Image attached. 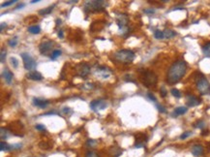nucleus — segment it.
<instances>
[{
    "label": "nucleus",
    "mask_w": 210,
    "mask_h": 157,
    "mask_svg": "<svg viewBox=\"0 0 210 157\" xmlns=\"http://www.w3.org/2000/svg\"><path fill=\"white\" fill-rule=\"evenodd\" d=\"M187 71V63L184 60L173 62L167 73V82L169 85H175L185 76Z\"/></svg>",
    "instance_id": "nucleus-1"
},
{
    "label": "nucleus",
    "mask_w": 210,
    "mask_h": 157,
    "mask_svg": "<svg viewBox=\"0 0 210 157\" xmlns=\"http://www.w3.org/2000/svg\"><path fill=\"white\" fill-rule=\"evenodd\" d=\"M196 85L198 92L201 95H208V94H210V83L205 78V76L201 72H197L196 74Z\"/></svg>",
    "instance_id": "nucleus-2"
},
{
    "label": "nucleus",
    "mask_w": 210,
    "mask_h": 157,
    "mask_svg": "<svg viewBox=\"0 0 210 157\" xmlns=\"http://www.w3.org/2000/svg\"><path fill=\"white\" fill-rule=\"evenodd\" d=\"M135 52L130 50H120L114 54V59L121 63H131L135 59Z\"/></svg>",
    "instance_id": "nucleus-3"
},
{
    "label": "nucleus",
    "mask_w": 210,
    "mask_h": 157,
    "mask_svg": "<svg viewBox=\"0 0 210 157\" xmlns=\"http://www.w3.org/2000/svg\"><path fill=\"white\" fill-rule=\"evenodd\" d=\"M157 81H158V78H157V76L154 72L144 70L141 73V82L145 86H154L156 85Z\"/></svg>",
    "instance_id": "nucleus-4"
},
{
    "label": "nucleus",
    "mask_w": 210,
    "mask_h": 157,
    "mask_svg": "<svg viewBox=\"0 0 210 157\" xmlns=\"http://www.w3.org/2000/svg\"><path fill=\"white\" fill-rule=\"evenodd\" d=\"M107 6V3L102 0H93V1H86L84 4L85 12H98L102 11Z\"/></svg>",
    "instance_id": "nucleus-5"
},
{
    "label": "nucleus",
    "mask_w": 210,
    "mask_h": 157,
    "mask_svg": "<svg viewBox=\"0 0 210 157\" xmlns=\"http://www.w3.org/2000/svg\"><path fill=\"white\" fill-rule=\"evenodd\" d=\"M20 56H22V58L23 60V63H24V68L26 70L28 71H32L34 70L36 68V61L35 59L33 58L32 56H31L29 54H27V52H22V54H20Z\"/></svg>",
    "instance_id": "nucleus-6"
},
{
    "label": "nucleus",
    "mask_w": 210,
    "mask_h": 157,
    "mask_svg": "<svg viewBox=\"0 0 210 157\" xmlns=\"http://www.w3.org/2000/svg\"><path fill=\"white\" fill-rule=\"evenodd\" d=\"M107 107H108V104L104 100H93L90 103V108L95 112L103 111V110H105Z\"/></svg>",
    "instance_id": "nucleus-7"
},
{
    "label": "nucleus",
    "mask_w": 210,
    "mask_h": 157,
    "mask_svg": "<svg viewBox=\"0 0 210 157\" xmlns=\"http://www.w3.org/2000/svg\"><path fill=\"white\" fill-rule=\"evenodd\" d=\"M52 46H53V42H52V41H43L39 45L40 52H41V54H46L51 50Z\"/></svg>",
    "instance_id": "nucleus-8"
},
{
    "label": "nucleus",
    "mask_w": 210,
    "mask_h": 157,
    "mask_svg": "<svg viewBox=\"0 0 210 157\" xmlns=\"http://www.w3.org/2000/svg\"><path fill=\"white\" fill-rule=\"evenodd\" d=\"M76 70L77 72V75H80L81 77H86L89 73H90V67L87 64H78L76 68Z\"/></svg>",
    "instance_id": "nucleus-9"
},
{
    "label": "nucleus",
    "mask_w": 210,
    "mask_h": 157,
    "mask_svg": "<svg viewBox=\"0 0 210 157\" xmlns=\"http://www.w3.org/2000/svg\"><path fill=\"white\" fill-rule=\"evenodd\" d=\"M201 100L195 95H187L186 97V104L189 107H196L201 104Z\"/></svg>",
    "instance_id": "nucleus-10"
},
{
    "label": "nucleus",
    "mask_w": 210,
    "mask_h": 157,
    "mask_svg": "<svg viewBox=\"0 0 210 157\" xmlns=\"http://www.w3.org/2000/svg\"><path fill=\"white\" fill-rule=\"evenodd\" d=\"M191 152L194 156H196V157H199V156H201L204 152V148H203V146L201 145H195L191 149Z\"/></svg>",
    "instance_id": "nucleus-11"
},
{
    "label": "nucleus",
    "mask_w": 210,
    "mask_h": 157,
    "mask_svg": "<svg viewBox=\"0 0 210 157\" xmlns=\"http://www.w3.org/2000/svg\"><path fill=\"white\" fill-rule=\"evenodd\" d=\"M26 78H29V80H32V81H41L43 80V76L40 72L38 71H31L29 72L27 75H26Z\"/></svg>",
    "instance_id": "nucleus-12"
},
{
    "label": "nucleus",
    "mask_w": 210,
    "mask_h": 157,
    "mask_svg": "<svg viewBox=\"0 0 210 157\" xmlns=\"http://www.w3.org/2000/svg\"><path fill=\"white\" fill-rule=\"evenodd\" d=\"M33 104L35 105L36 107L44 109L50 104V101L49 100H45V99H42V98H34L33 99Z\"/></svg>",
    "instance_id": "nucleus-13"
},
{
    "label": "nucleus",
    "mask_w": 210,
    "mask_h": 157,
    "mask_svg": "<svg viewBox=\"0 0 210 157\" xmlns=\"http://www.w3.org/2000/svg\"><path fill=\"white\" fill-rule=\"evenodd\" d=\"M97 74L101 75L103 78H106L109 76V74H111V71H109L107 67H99L97 70Z\"/></svg>",
    "instance_id": "nucleus-14"
},
{
    "label": "nucleus",
    "mask_w": 210,
    "mask_h": 157,
    "mask_svg": "<svg viewBox=\"0 0 210 157\" xmlns=\"http://www.w3.org/2000/svg\"><path fill=\"white\" fill-rule=\"evenodd\" d=\"M3 78H4V80L6 81L7 83H11L12 81H13V73L8 70V69H5L3 71V74H2Z\"/></svg>",
    "instance_id": "nucleus-15"
},
{
    "label": "nucleus",
    "mask_w": 210,
    "mask_h": 157,
    "mask_svg": "<svg viewBox=\"0 0 210 157\" xmlns=\"http://www.w3.org/2000/svg\"><path fill=\"white\" fill-rule=\"evenodd\" d=\"M188 111V109L186 107H178L174 110V112L172 113V117H177V116H182L185 114Z\"/></svg>",
    "instance_id": "nucleus-16"
},
{
    "label": "nucleus",
    "mask_w": 210,
    "mask_h": 157,
    "mask_svg": "<svg viewBox=\"0 0 210 157\" xmlns=\"http://www.w3.org/2000/svg\"><path fill=\"white\" fill-rule=\"evenodd\" d=\"M176 35H177V33L175 32V31L171 30V29L164 30V36H165V38H167V39H171L173 37H175Z\"/></svg>",
    "instance_id": "nucleus-17"
},
{
    "label": "nucleus",
    "mask_w": 210,
    "mask_h": 157,
    "mask_svg": "<svg viewBox=\"0 0 210 157\" xmlns=\"http://www.w3.org/2000/svg\"><path fill=\"white\" fill-rule=\"evenodd\" d=\"M41 31V27L39 25H31L28 27V32L32 34H38Z\"/></svg>",
    "instance_id": "nucleus-18"
},
{
    "label": "nucleus",
    "mask_w": 210,
    "mask_h": 157,
    "mask_svg": "<svg viewBox=\"0 0 210 157\" xmlns=\"http://www.w3.org/2000/svg\"><path fill=\"white\" fill-rule=\"evenodd\" d=\"M0 131H1V139H2L3 141H4V140H7V139L10 137V134H11V133H10L6 128L1 127Z\"/></svg>",
    "instance_id": "nucleus-19"
},
{
    "label": "nucleus",
    "mask_w": 210,
    "mask_h": 157,
    "mask_svg": "<svg viewBox=\"0 0 210 157\" xmlns=\"http://www.w3.org/2000/svg\"><path fill=\"white\" fill-rule=\"evenodd\" d=\"M0 150H1V151H8V150H11V145H8L7 143H5L4 141H2V142L0 143Z\"/></svg>",
    "instance_id": "nucleus-20"
},
{
    "label": "nucleus",
    "mask_w": 210,
    "mask_h": 157,
    "mask_svg": "<svg viewBox=\"0 0 210 157\" xmlns=\"http://www.w3.org/2000/svg\"><path fill=\"white\" fill-rule=\"evenodd\" d=\"M202 52L206 56H210V42H208L202 47Z\"/></svg>",
    "instance_id": "nucleus-21"
},
{
    "label": "nucleus",
    "mask_w": 210,
    "mask_h": 157,
    "mask_svg": "<svg viewBox=\"0 0 210 157\" xmlns=\"http://www.w3.org/2000/svg\"><path fill=\"white\" fill-rule=\"evenodd\" d=\"M194 127H195V128H199V129H203L204 127H205V122H204V120L199 119V120H198V121L195 124H194Z\"/></svg>",
    "instance_id": "nucleus-22"
},
{
    "label": "nucleus",
    "mask_w": 210,
    "mask_h": 157,
    "mask_svg": "<svg viewBox=\"0 0 210 157\" xmlns=\"http://www.w3.org/2000/svg\"><path fill=\"white\" fill-rule=\"evenodd\" d=\"M154 37L156 39H158V40H161L163 38H165V36H164V31H162V30H159V29H157L155 32H154Z\"/></svg>",
    "instance_id": "nucleus-23"
},
{
    "label": "nucleus",
    "mask_w": 210,
    "mask_h": 157,
    "mask_svg": "<svg viewBox=\"0 0 210 157\" xmlns=\"http://www.w3.org/2000/svg\"><path fill=\"white\" fill-rule=\"evenodd\" d=\"M53 7H54V5H52V6H50V7L46 8V9L41 10V11H40L39 13H40V15H48V14L51 13V11H52V9H53Z\"/></svg>",
    "instance_id": "nucleus-24"
},
{
    "label": "nucleus",
    "mask_w": 210,
    "mask_h": 157,
    "mask_svg": "<svg viewBox=\"0 0 210 157\" xmlns=\"http://www.w3.org/2000/svg\"><path fill=\"white\" fill-rule=\"evenodd\" d=\"M86 145L88 146V148H95V146L97 145V142L95 140L89 139L86 141Z\"/></svg>",
    "instance_id": "nucleus-25"
},
{
    "label": "nucleus",
    "mask_w": 210,
    "mask_h": 157,
    "mask_svg": "<svg viewBox=\"0 0 210 157\" xmlns=\"http://www.w3.org/2000/svg\"><path fill=\"white\" fill-rule=\"evenodd\" d=\"M8 44H9L10 47H12V48H15V47L18 45V38H17V37H14V38H12V39H10V40L8 41Z\"/></svg>",
    "instance_id": "nucleus-26"
},
{
    "label": "nucleus",
    "mask_w": 210,
    "mask_h": 157,
    "mask_svg": "<svg viewBox=\"0 0 210 157\" xmlns=\"http://www.w3.org/2000/svg\"><path fill=\"white\" fill-rule=\"evenodd\" d=\"M60 54H61V51H60V50H54L53 51L51 52L50 58H51V59H55V58H57V57H58Z\"/></svg>",
    "instance_id": "nucleus-27"
},
{
    "label": "nucleus",
    "mask_w": 210,
    "mask_h": 157,
    "mask_svg": "<svg viewBox=\"0 0 210 157\" xmlns=\"http://www.w3.org/2000/svg\"><path fill=\"white\" fill-rule=\"evenodd\" d=\"M171 94L174 97H176V98H180L181 97V93H180V91L178 90V89H176V88H172L171 89Z\"/></svg>",
    "instance_id": "nucleus-28"
},
{
    "label": "nucleus",
    "mask_w": 210,
    "mask_h": 157,
    "mask_svg": "<svg viewBox=\"0 0 210 157\" xmlns=\"http://www.w3.org/2000/svg\"><path fill=\"white\" fill-rule=\"evenodd\" d=\"M10 63H11L14 66V68H18V66H19V60L15 58V57H11V58H10Z\"/></svg>",
    "instance_id": "nucleus-29"
},
{
    "label": "nucleus",
    "mask_w": 210,
    "mask_h": 157,
    "mask_svg": "<svg viewBox=\"0 0 210 157\" xmlns=\"http://www.w3.org/2000/svg\"><path fill=\"white\" fill-rule=\"evenodd\" d=\"M191 135H192L191 131H186V132H184V133H183V134L180 136V139H181V140H185V139H187V138L190 137Z\"/></svg>",
    "instance_id": "nucleus-30"
},
{
    "label": "nucleus",
    "mask_w": 210,
    "mask_h": 157,
    "mask_svg": "<svg viewBox=\"0 0 210 157\" xmlns=\"http://www.w3.org/2000/svg\"><path fill=\"white\" fill-rule=\"evenodd\" d=\"M17 2V0H10V1H5L4 3L1 4V7H7V6H10V5H13L14 3Z\"/></svg>",
    "instance_id": "nucleus-31"
},
{
    "label": "nucleus",
    "mask_w": 210,
    "mask_h": 157,
    "mask_svg": "<svg viewBox=\"0 0 210 157\" xmlns=\"http://www.w3.org/2000/svg\"><path fill=\"white\" fill-rule=\"evenodd\" d=\"M85 157H98V154L95 152V151L89 150V151H87V153H86Z\"/></svg>",
    "instance_id": "nucleus-32"
},
{
    "label": "nucleus",
    "mask_w": 210,
    "mask_h": 157,
    "mask_svg": "<svg viewBox=\"0 0 210 157\" xmlns=\"http://www.w3.org/2000/svg\"><path fill=\"white\" fill-rule=\"evenodd\" d=\"M160 93H161V96H162V97H166L167 94V89H166L165 87H161Z\"/></svg>",
    "instance_id": "nucleus-33"
},
{
    "label": "nucleus",
    "mask_w": 210,
    "mask_h": 157,
    "mask_svg": "<svg viewBox=\"0 0 210 157\" xmlns=\"http://www.w3.org/2000/svg\"><path fill=\"white\" fill-rule=\"evenodd\" d=\"M22 146V145L20 144V143H19V144H15V145H11V149H19V148H20Z\"/></svg>",
    "instance_id": "nucleus-34"
},
{
    "label": "nucleus",
    "mask_w": 210,
    "mask_h": 157,
    "mask_svg": "<svg viewBox=\"0 0 210 157\" xmlns=\"http://www.w3.org/2000/svg\"><path fill=\"white\" fill-rule=\"evenodd\" d=\"M35 128L37 129L38 131H45V130H46L45 125H43V124H37V125L35 126Z\"/></svg>",
    "instance_id": "nucleus-35"
},
{
    "label": "nucleus",
    "mask_w": 210,
    "mask_h": 157,
    "mask_svg": "<svg viewBox=\"0 0 210 157\" xmlns=\"http://www.w3.org/2000/svg\"><path fill=\"white\" fill-rule=\"evenodd\" d=\"M147 96H148V98L150 99L151 101H153V102H156V101H157V99H156V97L154 96V94H153V93L148 92V93H147Z\"/></svg>",
    "instance_id": "nucleus-36"
},
{
    "label": "nucleus",
    "mask_w": 210,
    "mask_h": 157,
    "mask_svg": "<svg viewBox=\"0 0 210 157\" xmlns=\"http://www.w3.org/2000/svg\"><path fill=\"white\" fill-rule=\"evenodd\" d=\"M5 57H6V51H5L4 49H2L1 50V57H0V58H1V62H2V63H3L4 60H5Z\"/></svg>",
    "instance_id": "nucleus-37"
},
{
    "label": "nucleus",
    "mask_w": 210,
    "mask_h": 157,
    "mask_svg": "<svg viewBox=\"0 0 210 157\" xmlns=\"http://www.w3.org/2000/svg\"><path fill=\"white\" fill-rule=\"evenodd\" d=\"M157 108H158V110H159V111H160L161 113H167V110H166V108H165V107H163L162 105H160V104H157Z\"/></svg>",
    "instance_id": "nucleus-38"
},
{
    "label": "nucleus",
    "mask_w": 210,
    "mask_h": 157,
    "mask_svg": "<svg viewBox=\"0 0 210 157\" xmlns=\"http://www.w3.org/2000/svg\"><path fill=\"white\" fill-rule=\"evenodd\" d=\"M62 111H63V113H66V114H69L70 113H71V110L69 109V108H63V110H62Z\"/></svg>",
    "instance_id": "nucleus-39"
},
{
    "label": "nucleus",
    "mask_w": 210,
    "mask_h": 157,
    "mask_svg": "<svg viewBox=\"0 0 210 157\" xmlns=\"http://www.w3.org/2000/svg\"><path fill=\"white\" fill-rule=\"evenodd\" d=\"M40 148H49V145H46V143L42 142V143L40 144Z\"/></svg>",
    "instance_id": "nucleus-40"
},
{
    "label": "nucleus",
    "mask_w": 210,
    "mask_h": 157,
    "mask_svg": "<svg viewBox=\"0 0 210 157\" xmlns=\"http://www.w3.org/2000/svg\"><path fill=\"white\" fill-rule=\"evenodd\" d=\"M57 36H58V38H60V39L64 38V35H63V30H59L58 33H57Z\"/></svg>",
    "instance_id": "nucleus-41"
},
{
    "label": "nucleus",
    "mask_w": 210,
    "mask_h": 157,
    "mask_svg": "<svg viewBox=\"0 0 210 157\" xmlns=\"http://www.w3.org/2000/svg\"><path fill=\"white\" fill-rule=\"evenodd\" d=\"M144 13L145 14H154L155 11L154 10H151V9H146V10H144Z\"/></svg>",
    "instance_id": "nucleus-42"
},
{
    "label": "nucleus",
    "mask_w": 210,
    "mask_h": 157,
    "mask_svg": "<svg viewBox=\"0 0 210 157\" xmlns=\"http://www.w3.org/2000/svg\"><path fill=\"white\" fill-rule=\"evenodd\" d=\"M6 25H7V24H6V23H1V27H0V30L2 31V30L4 29V27H6Z\"/></svg>",
    "instance_id": "nucleus-43"
},
{
    "label": "nucleus",
    "mask_w": 210,
    "mask_h": 157,
    "mask_svg": "<svg viewBox=\"0 0 210 157\" xmlns=\"http://www.w3.org/2000/svg\"><path fill=\"white\" fill-rule=\"evenodd\" d=\"M23 7H24V4H20V5H18L15 9H20V8H23Z\"/></svg>",
    "instance_id": "nucleus-44"
},
{
    "label": "nucleus",
    "mask_w": 210,
    "mask_h": 157,
    "mask_svg": "<svg viewBox=\"0 0 210 157\" xmlns=\"http://www.w3.org/2000/svg\"><path fill=\"white\" fill-rule=\"evenodd\" d=\"M67 3L72 4V3H77V0H75V1H67Z\"/></svg>",
    "instance_id": "nucleus-45"
},
{
    "label": "nucleus",
    "mask_w": 210,
    "mask_h": 157,
    "mask_svg": "<svg viewBox=\"0 0 210 157\" xmlns=\"http://www.w3.org/2000/svg\"><path fill=\"white\" fill-rule=\"evenodd\" d=\"M40 0H33V1H31V4H34V3H38Z\"/></svg>",
    "instance_id": "nucleus-46"
},
{
    "label": "nucleus",
    "mask_w": 210,
    "mask_h": 157,
    "mask_svg": "<svg viewBox=\"0 0 210 157\" xmlns=\"http://www.w3.org/2000/svg\"><path fill=\"white\" fill-rule=\"evenodd\" d=\"M61 23V20L60 19H56V24H60Z\"/></svg>",
    "instance_id": "nucleus-47"
}]
</instances>
